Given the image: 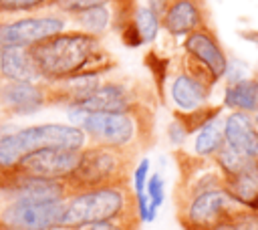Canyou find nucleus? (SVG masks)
<instances>
[{
	"label": "nucleus",
	"instance_id": "1",
	"mask_svg": "<svg viewBox=\"0 0 258 230\" xmlns=\"http://www.w3.org/2000/svg\"><path fill=\"white\" fill-rule=\"evenodd\" d=\"M173 157L179 167L173 204L181 230H214L230 224L242 206L226 192L214 161L183 149H177Z\"/></svg>",
	"mask_w": 258,
	"mask_h": 230
},
{
	"label": "nucleus",
	"instance_id": "2",
	"mask_svg": "<svg viewBox=\"0 0 258 230\" xmlns=\"http://www.w3.org/2000/svg\"><path fill=\"white\" fill-rule=\"evenodd\" d=\"M30 54L44 83L105 77L117 69V59L105 48L103 38L79 28H64L32 44Z\"/></svg>",
	"mask_w": 258,
	"mask_h": 230
},
{
	"label": "nucleus",
	"instance_id": "3",
	"mask_svg": "<svg viewBox=\"0 0 258 230\" xmlns=\"http://www.w3.org/2000/svg\"><path fill=\"white\" fill-rule=\"evenodd\" d=\"M67 184L18 178L0 188V230H58Z\"/></svg>",
	"mask_w": 258,
	"mask_h": 230
},
{
	"label": "nucleus",
	"instance_id": "4",
	"mask_svg": "<svg viewBox=\"0 0 258 230\" xmlns=\"http://www.w3.org/2000/svg\"><path fill=\"white\" fill-rule=\"evenodd\" d=\"M73 125L81 127L87 143L125 149L135 155L149 149L155 141V107L143 105L129 111H97L85 113L69 109Z\"/></svg>",
	"mask_w": 258,
	"mask_h": 230
},
{
	"label": "nucleus",
	"instance_id": "5",
	"mask_svg": "<svg viewBox=\"0 0 258 230\" xmlns=\"http://www.w3.org/2000/svg\"><path fill=\"white\" fill-rule=\"evenodd\" d=\"M87 135L77 125L40 123L16 127L10 123L0 125V184L14 171V167L38 149H83Z\"/></svg>",
	"mask_w": 258,
	"mask_h": 230
},
{
	"label": "nucleus",
	"instance_id": "6",
	"mask_svg": "<svg viewBox=\"0 0 258 230\" xmlns=\"http://www.w3.org/2000/svg\"><path fill=\"white\" fill-rule=\"evenodd\" d=\"M137 214L131 184L103 186L75 192L64 200L58 230H81L91 224Z\"/></svg>",
	"mask_w": 258,
	"mask_h": 230
},
{
	"label": "nucleus",
	"instance_id": "7",
	"mask_svg": "<svg viewBox=\"0 0 258 230\" xmlns=\"http://www.w3.org/2000/svg\"><path fill=\"white\" fill-rule=\"evenodd\" d=\"M135 163L137 155L131 151L87 143L81 149V157L75 171L64 180L69 196L83 190L129 184Z\"/></svg>",
	"mask_w": 258,
	"mask_h": 230
},
{
	"label": "nucleus",
	"instance_id": "8",
	"mask_svg": "<svg viewBox=\"0 0 258 230\" xmlns=\"http://www.w3.org/2000/svg\"><path fill=\"white\" fill-rule=\"evenodd\" d=\"M153 93L143 87L139 81L125 79V77H105L99 87L85 99L81 105L71 107L85 113L97 111H129L143 105H151Z\"/></svg>",
	"mask_w": 258,
	"mask_h": 230
},
{
	"label": "nucleus",
	"instance_id": "9",
	"mask_svg": "<svg viewBox=\"0 0 258 230\" xmlns=\"http://www.w3.org/2000/svg\"><path fill=\"white\" fill-rule=\"evenodd\" d=\"M69 18L58 12H32L0 20V46H32L67 28Z\"/></svg>",
	"mask_w": 258,
	"mask_h": 230
},
{
	"label": "nucleus",
	"instance_id": "10",
	"mask_svg": "<svg viewBox=\"0 0 258 230\" xmlns=\"http://www.w3.org/2000/svg\"><path fill=\"white\" fill-rule=\"evenodd\" d=\"M81 149H38L26 155L14 171L6 178L0 188L18 178H36V180H60L64 182L77 167Z\"/></svg>",
	"mask_w": 258,
	"mask_h": 230
},
{
	"label": "nucleus",
	"instance_id": "11",
	"mask_svg": "<svg viewBox=\"0 0 258 230\" xmlns=\"http://www.w3.org/2000/svg\"><path fill=\"white\" fill-rule=\"evenodd\" d=\"M161 28L175 38H183L196 28L210 24V12L204 0H151Z\"/></svg>",
	"mask_w": 258,
	"mask_h": 230
},
{
	"label": "nucleus",
	"instance_id": "12",
	"mask_svg": "<svg viewBox=\"0 0 258 230\" xmlns=\"http://www.w3.org/2000/svg\"><path fill=\"white\" fill-rule=\"evenodd\" d=\"M181 48H183V54L187 59H191L194 63H198L204 71H208L216 83L226 77L228 54H226V48L222 46L216 30L212 28V24H204V26L196 28L194 32H189L187 36H183Z\"/></svg>",
	"mask_w": 258,
	"mask_h": 230
},
{
	"label": "nucleus",
	"instance_id": "13",
	"mask_svg": "<svg viewBox=\"0 0 258 230\" xmlns=\"http://www.w3.org/2000/svg\"><path fill=\"white\" fill-rule=\"evenodd\" d=\"M48 107L42 81H6L0 79V113L8 117L32 115Z\"/></svg>",
	"mask_w": 258,
	"mask_h": 230
},
{
	"label": "nucleus",
	"instance_id": "14",
	"mask_svg": "<svg viewBox=\"0 0 258 230\" xmlns=\"http://www.w3.org/2000/svg\"><path fill=\"white\" fill-rule=\"evenodd\" d=\"M226 192L248 210H258V157H246L234 171L222 176Z\"/></svg>",
	"mask_w": 258,
	"mask_h": 230
},
{
	"label": "nucleus",
	"instance_id": "15",
	"mask_svg": "<svg viewBox=\"0 0 258 230\" xmlns=\"http://www.w3.org/2000/svg\"><path fill=\"white\" fill-rule=\"evenodd\" d=\"M224 143L234 147L236 151L258 157V127L254 117L242 111H232L222 123Z\"/></svg>",
	"mask_w": 258,
	"mask_h": 230
},
{
	"label": "nucleus",
	"instance_id": "16",
	"mask_svg": "<svg viewBox=\"0 0 258 230\" xmlns=\"http://www.w3.org/2000/svg\"><path fill=\"white\" fill-rule=\"evenodd\" d=\"M212 95V87L206 83L194 79L185 71H177L169 83V97L173 101V109L177 111H191L202 105H208V99Z\"/></svg>",
	"mask_w": 258,
	"mask_h": 230
},
{
	"label": "nucleus",
	"instance_id": "17",
	"mask_svg": "<svg viewBox=\"0 0 258 230\" xmlns=\"http://www.w3.org/2000/svg\"><path fill=\"white\" fill-rule=\"evenodd\" d=\"M0 79L30 81V83L40 81L30 54V46H18V44L0 46Z\"/></svg>",
	"mask_w": 258,
	"mask_h": 230
},
{
	"label": "nucleus",
	"instance_id": "18",
	"mask_svg": "<svg viewBox=\"0 0 258 230\" xmlns=\"http://www.w3.org/2000/svg\"><path fill=\"white\" fill-rule=\"evenodd\" d=\"M224 107L232 111H242L248 115L258 113V73L254 77H244L230 83L224 89Z\"/></svg>",
	"mask_w": 258,
	"mask_h": 230
},
{
	"label": "nucleus",
	"instance_id": "19",
	"mask_svg": "<svg viewBox=\"0 0 258 230\" xmlns=\"http://www.w3.org/2000/svg\"><path fill=\"white\" fill-rule=\"evenodd\" d=\"M222 119L216 117L210 123H206L200 131L194 133V153L204 157V159H212L216 155V151L222 147L224 143V133H222Z\"/></svg>",
	"mask_w": 258,
	"mask_h": 230
},
{
	"label": "nucleus",
	"instance_id": "20",
	"mask_svg": "<svg viewBox=\"0 0 258 230\" xmlns=\"http://www.w3.org/2000/svg\"><path fill=\"white\" fill-rule=\"evenodd\" d=\"M222 105H202L198 109H191V111H177L173 109L171 115H173V121L179 123V127L185 131V135H194L196 131H200L206 123H210L212 119L220 117L222 115Z\"/></svg>",
	"mask_w": 258,
	"mask_h": 230
},
{
	"label": "nucleus",
	"instance_id": "21",
	"mask_svg": "<svg viewBox=\"0 0 258 230\" xmlns=\"http://www.w3.org/2000/svg\"><path fill=\"white\" fill-rule=\"evenodd\" d=\"M135 28L139 32L141 42H153L157 38V32L161 30L159 14L151 6H137L135 10Z\"/></svg>",
	"mask_w": 258,
	"mask_h": 230
},
{
	"label": "nucleus",
	"instance_id": "22",
	"mask_svg": "<svg viewBox=\"0 0 258 230\" xmlns=\"http://www.w3.org/2000/svg\"><path fill=\"white\" fill-rule=\"evenodd\" d=\"M54 0H0V20L48 10Z\"/></svg>",
	"mask_w": 258,
	"mask_h": 230
},
{
	"label": "nucleus",
	"instance_id": "23",
	"mask_svg": "<svg viewBox=\"0 0 258 230\" xmlns=\"http://www.w3.org/2000/svg\"><path fill=\"white\" fill-rule=\"evenodd\" d=\"M145 198H147V222H153L157 216V210L163 206V200H165V182H163L161 174L153 171L147 178Z\"/></svg>",
	"mask_w": 258,
	"mask_h": 230
},
{
	"label": "nucleus",
	"instance_id": "24",
	"mask_svg": "<svg viewBox=\"0 0 258 230\" xmlns=\"http://www.w3.org/2000/svg\"><path fill=\"white\" fill-rule=\"evenodd\" d=\"M109 2H113V0H54L48 10L58 12L64 18H71L75 14H81V12L91 10V8H97V6H105Z\"/></svg>",
	"mask_w": 258,
	"mask_h": 230
},
{
	"label": "nucleus",
	"instance_id": "25",
	"mask_svg": "<svg viewBox=\"0 0 258 230\" xmlns=\"http://www.w3.org/2000/svg\"><path fill=\"white\" fill-rule=\"evenodd\" d=\"M139 226H141V220L137 218V214H131V216H123L117 220L91 224V226H85L81 230H139Z\"/></svg>",
	"mask_w": 258,
	"mask_h": 230
},
{
	"label": "nucleus",
	"instance_id": "26",
	"mask_svg": "<svg viewBox=\"0 0 258 230\" xmlns=\"http://www.w3.org/2000/svg\"><path fill=\"white\" fill-rule=\"evenodd\" d=\"M147 174H149V159L143 157V159H139V161L135 163L133 174H131V178H133V186H131V188H133L135 198L145 194V184H147V178H149Z\"/></svg>",
	"mask_w": 258,
	"mask_h": 230
},
{
	"label": "nucleus",
	"instance_id": "27",
	"mask_svg": "<svg viewBox=\"0 0 258 230\" xmlns=\"http://www.w3.org/2000/svg\"><path fill=\"white\" fill-rule=\"evenodd\" d=\"M236 230H258V210L240 208L230 222Z\"/></svg>",
	"mask_w": 258,
	"mask_h": 230
},
{
	"label": "nucleus",
	"instance_id": "28",
	"mask_svg": "<svg viewBox=\"0 0 258 230\" xmlns=\"http://www.w3.org/2000/svg\"><path fill=\"white\" fill-rule=\"evenodd\" d=\"M167 133H169V139L173 141V143H183L185 141V131L179 127V123H175V121H171V125L167 127Z\"/></svg>",
	"mask_w": 258,
	"mask_h": 230
},
{
	"label": "nucleus",
	"instance_id": "29",
	"mask_svg": "<svg viewBox=\"0 0 258 230\" xmlns=\"http://www.w3.org/2000/svg\"><path fill=\"white\" fill-rule=\"evenodd\" d=\"M214 230H236L232 224H222V226H218V228H214Z\"/></svg>",
	"mask_w": 258,
	"mask_h": 230
},
{
	"label": "nucleus",
	"instance_id": "30",
	"mask_svg": "<svg viewBox=\"0 0 258 230\" xmlns=\"http://www.w3.org/2000/svg\"><path fill=\"white\" fill-rule=\"evenodd\" d=\"M254 123H256V127H258V113L254 115Z\"/></svg>",
	"mask_w": 258,
	"mask_h": 230
}]
</instances>
